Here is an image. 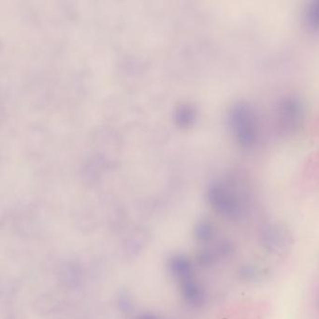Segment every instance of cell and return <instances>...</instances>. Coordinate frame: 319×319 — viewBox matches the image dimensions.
I'll use <instances>...</instances> for the list:
<instances>
[{"label": "cell", "mask_w": 319, "mask_h": 319, "mask_svg": "<svg viewBox=\"0 0 319 319\" xmlns=\"http://www.w3.org/2000/svg\"><path fill=\"white\" fill-rule=\"evenodd\" d=\"M278 113L281 128L288 132H294L301 128L304 118V107L300 99H285L279 107Z\"/></svg>", "instance_id": "obj_3"}, {"label": "cell", "mask_w": 319, "mask_h": 319, "mask_svg": "<svg viewBox=\"0 0 319 319\" xmlns=\"http://www.w3.org/2000/svg\"><path fill=\"white\" fill-rule=\"evenodd\" d=\"M229 126L235 141L241 147L249 149L258 139V122L253 108L244 101L237 102L229 112Z\"/></svg>", "instance_id": "obj_1"}, {"label": "cell", "mask_w": 319, "mask_h": 319, "mask_svg": "<svg viewBox=\"0 0 319 319\" xmlns=\"http://www.w3.org/2000/svg\"><path fill=\"white\" fill-rule=\"evenodd\" d=\"M264 241L267 247L273 252H282L288 246V235L278 227H270L264 234Z\"/></svg>", "instance_id": "obj_4"}, {"label": "cell", "mask_w": 319, "mask_h": 319, "mask_svg": "<svg viewBox=\"0 0 319 319\" xmlns=\"http://www.w3.org/2000/svg\"><path fill=\"white\" fill-rule=\"evenodd\" d=\"M210 201L213 207L229 218L241 216L243 208L237 194L234 190L224 183H214L209 190Z\"/></svg>", "instance_id": "obj_2"}, {"label": "cell", "mask_w": 319, "mask_h": 319, "mask_svg": "<svg viewBox=\"0 0 319 319\" xmlns=\"http://www.w3.org/2000/svg\"><path fill=\"white\" fill-rule=\"evenodd\" d=\"M304 23L308 28L319 31V1L312 2L304 11Z\"/></svg>", "instance_id": "obj_5"}, {"label": "cell", "mask_w": 319, "mask_h": 319, "mask_svg": "<svg viewBox=\"0 0 319 319\" xmlns=\"http://www.w3.org/2000/svg\"></svg>", "instance_id": "obj_6"}]
</instances>
